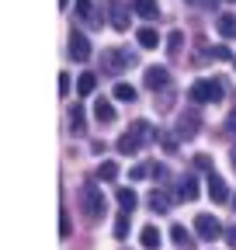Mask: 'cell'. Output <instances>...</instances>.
Wrapping results in <instances>:
<instances>
[{
  "instance_id": "1",
  "label": "cell",
  "mask_w": 236,
  "mask_h": 250,
  "mask_svg": "<svg viewBox=\"0 0 236 250\" xmlns=\"http://www.w3.org/2000/svg\"><path fill=\"white\" fill-rule=\"evenodd\" d=\"M77 198H80V208H83V215L91 219V223L104 219V195H101V184L98 181H83Z\"/></svg>"
},
{
  "instance_id": "2",
  "label": "cell",
  "mask_w": 236,
  "mask_h": 250,
  "mask_svg": "<svg viewBox=\"0 0 236 250\" xmlns=\"http://www.w3.org/2000/svg\"><path fill=\"white\" fill-rule=\"evenodd\" d=\"M157 139V132H153V125L150 122H132L129 125V132L125 136H118V153H139V146H146V143H153Z\"/></svg>"
},
{
  "instance_id": "3",
  "label": "cell",
  "mask_w": 236,
  "mask_h": 250,
  "mask_svg": "<svg viewBox=\"0 0 236 250\" xmlns=\"http://www.w3.org/2000/svg\"><path fill=\"white\" fill-rule=\"evenodd\" d=\"M188 98H191L195 104H216V101H222V83H219V80H209V77H201V80L191 83Z\"/></svg>"
},
{
  "instance_id": "4",
  "label": "cell",
  "mask_w": 236,
  "mask_h": 250,
  "mask_svg": "<svg viewBox=\"0 0 236 250\" xmlns=\"http://www.w3.org/2000/svg\"><path fill=\"white\" fill-rule=\"evenodd\" d=\"M195 233H198V240H219V236H226L222 223H219L216 215H209V212H201L195 219Z\"/></svg>"
},
{
  "instance_id": "5",
  "label": "cell",
  "mask_w": 236,
  "mask_h": 250,
  "mask_svg": "<svg viewBox=\"0 0 236 250\" xmlns=\"http://www.w3.org/2000/svg\"><path fill=\"white\" fill-rule=\"evenodd\" d=\"M129 62H132V56H129V52H115V49L101 52V70H104V73H122Z\"/></svg>"
},
{
  "instance_id": "6",
  "label": "cell",
  "mask_w": 236,
  "mask_h": 250,
  "mask_svg": "<svg viewBox=\"0 0 236 250\" xmlns=\"http://www.w3.org/2000/svg\"><path fill=\"white\" fill-rule=\"evenodd\" d=\"M70 56L77 62L91 59V42H87V35H80V31H70Z\"/></svg>"
},
{
  "instance_id": "7",
  "label": "cell",
  "mask_w": 236,
  "mask_h": 250,
  "mask_svg": "<svg viewBox=\"0 0 236 250\" xmlns=\"http://www.w3.org/2000/svg\"><path fill=\"white\" fill-rule=\"evenodd\" d=\"M146 87H150V90H163V87H170V73H167V66H146Z\"/></svg>"
},
{
  "instance_id": "8",
  "label": "cell",
  "mask_w": 236,
  "mask_h": 250,
  "mask_svg": "<svg viewBox=\"0 0 236 250\" xmlns=\"http://www.w3.org/2000/svg\"><path fill=\"white\" fill-rule=\"evenodd\" d=\"M198 125H201V118H198L195 111L181 115V122H177V136H181V139H195V136H198Z\"/></svg>"
},
{
  "instance_id": "9",
  "label": "cell",
  "mask_w": 236,
  "mask_h": 250,
  "mask_svg": "<svg viewBox=\"0 0 236 250\" xmlns=\"http://www.w3.org/2000/svg\"><path fill=\"white\" fill-rule=\"evenodd\" d=\"M108 14H111V28H115V31H125V28H129V14H125V4H122V0H111V4H108Z\"/></svg>"
},
{
  "instance_id": "10",
  "label": "cell",
  "mask_w": 236,
  "mask_h": 250,
  "mask_svg": "<svg viewBox=\"0 0 236 250\" xmlns=\"http://www.w3.org/2000/svg\"><path fill=\"white\" fill-rule=\"evenodd\" d=\"M94 0H77V7H73V14L83 21V24H91V28H101V18H94Z\"/></svg>"
},
{
  "instance_id": "11",
  "label": "cell",
  "mask_w": 236,
  "mask_h": 250,
  "mask_svg": "<svg viewBox=\"0 0 236 250\" xmlns=\"http://www.w3.org/2000/svg\"><path fill=\"white\" fill-rule=\"evenodd\" d=\"M177 198H181V202H195L198 198V181L191 174H184L181 181H177Z\"/></svg>"
},
{
  "instance_id": "12",
  "label": "cell",
  "mask_w": 236,
  "mask_h": 250,
  "mask_svg": "<svg viewBox=\"0 0 236 250\" xmlns=\"http://www.w3.org/2000/svg\"><path fill=\"white\" fill-rule=\"evenodd\" d=\"M209 198L212 202H226L229 198V188H226V181L219 174H209Z\"/></svg>"
},
{
  "instance_id": "13",
  "label": "cell",
  "mask_w": 236,
  "mask_h": 250,
  "mask_svg": "<svg viewBox=\"0 0 236 250\" xmlns=\"http://www.w3.org/2000/svg\"><path fill=\"white\" fill-rule=\"evenodd\" d=\"M70 129H73V136H83L87 132V111H83V104H73L70 108Z\"/></svg>"
},
{
  "instance_id": "14",
  "label": "cell",
  "mask_w": 236,
  "mask_h": 250,
  "mask_svg": "<svg viewBox=\"0 0 236 250\" xmlns=\"http://www.w3.org/2000/svg\"><path fill=\"white\" fill-rule=\"evenodd\" d=\"M132 11H136L139 18H146V21L160 18V7H157V0H132Z\"/></svg>"
},
{
  "instance_id": "15",
  "label": "cell",
  "mask_w": 236,
  "mask_h": 250,
  "mask_svg": "<svg viewBox=\"0 0 236 250\" xmlns=\"http://www.w3.org/2000/svg\"><path fill=\"white\" fill-rule=\"evenodd\" d=\"M146 202H150V208H153V212H170V195L163 191V188H153Z\"/></svg>"
},
{
  "instance_id": "16",
  "label": "cell",
  "mask_w": 236,
  "mask_h": 250,
  "mask_svg": "<svg viewBox=\"0 0 236 250\" xmlns=\"http://www.w3.org/2000/svg\"><path fill=\"white\" fill-rule=\"evenodd\" d=\"M94 118H98V122H104V125H108V122H115V104H111L108 98H98V101H94Z\"/></svg>"
},
{
  "instance_id": "17",
  "label": "cell",
  "mask_w": 236,
  "mask_h": 250,
  "mask_svg": "<svg viewBox=\"0 0 236 250\" xmlns=\"http://www.w3.org/2000/svg\"><path fill=\"white\" fill-rule=\"evenodd\" d=\"M139 243H142L146 250H160V229H157V226H142Z\"/></svg>"
},
{
  "instance_id": "18",
  "label": "cell",
  "mask_w": 236,
  "mask_h": 250,
  "mask_svg": "<svg viewBox=\"0 0 236 250\" xmlns=\"http://www.w3.org/2000/svg\"><path fill=\"white\" fill-rule=\"evenodd\" d=\"M170 240H174V247H181V250H195V240H191V233L184 226H174L170 229Z\"/></svg>"
},
{
  "instance_id": "19",
  "label": "cell",
  "mask_w": 236,
  "mask_h": 250,
  "mask_svg": "<svg viewBox=\"0 0 236 250\" xmlns=\"http://www.w3.org/2000/svg\"><path fill=\"white\" fill-rule=\"evenodd\" d=\"M216 28H219L222 39H236V18L233 14H219L216 18Z\"/></svg>"
},
{
  "instance_id": "20",
  "label": "cell",
  "mask_w": 236,
  "mask_h": 250,
  "mask_svg": "<svg viewBox=\"0 0 236 250\" xmlns=\"http://www.w3.org/2000/svg\"><path fill=\"white\" fill-rule=\"evenodd\" d=\"M94 87H98V73H80V80H77V94H80V98H91Z\"/></svg>"
},
{
  "instance_id": "21",
  "label": "cell",
  "mask_w": 236,
  "mask_h": 250,
  "mask_svg": "<svg viewBox=\"0 0 236 250\" xmlns=\"http://www.w3.org/2000/svg\"><path fill=\"white\" fill-rule=\"evenodd\" d=\"M115 198H118V205H122V212H132V208L139 205V198H136V191H132V188H118V191H115Z\"/></svg>"
},
{
  "instance_id": "22",
  "label": "cell",
  "mask_w": 236,
  "mask_h": 250,
  "mask_svg": "<svg viewBox=\"0 0 236 250\" xmlns=\"http://www.w3.org/2000/svg\"><path fill=\"white\" fill-rule=\"evenodd\" d=\"M136 42H139L142 49H157V45H160V35H157L153 28H139V31H136Z\"/></svg>"
},
{
  "instance_id": "23",
  "label": "cell",
  "mask_w": 236,
  "mask_h": 250,
  "mask_svg": "<svg viewBox=\"0 0 236 250\" xmlns=\"http://www.w3.org/2000/svg\"><path fill=\"white\" fill-rule=\"evenodd\" d=\"M115 98L125 101V104H132V101H136V87H132V83H115Z\"/></svg>"
},
{
  "instance_id": "24",
  "label": "cell",
  "mask_w": 236,
  "mask_h": 250,
  "mask_svg": "<svg viewBox=\"0 0 236 250\" xmlns=\"http://www.w3.org/2000/svg\"><path fill=\"white\" fill-rule=\"evenodd\" d=\"M181 42H184V31H177V28H174V31H170V39H167V52H170V56H181Z\"/></svg>"
},
{
  "instance_id": "25",
  "label": "cell",
  "mask_w": 236,
  "mask_h": 250,
  "mask_svg": "<svg viewBox=\"0 0 236 250\" xmlns=\"http://www.w3.org/2000/svg\"><path fill=\"white\" fill-rule=\"evenodd\" d=\"M98 177H101V181H115V177H118V164H115V160H104V164L98 167Z\"/></svg>"
},
{
  "instance_id": "26",
  "label": "cell",
  "mask_w": 236,
  "mask_h": 250,
  "mask_svg": "<svg viewBox=\"0 0 236 250\" xmlns=\"http://www.w3.org/2000/svg\"><path fill=\"white\" fill-rule=\"evenodd\" d=\"M125 236H129V212L115 219V240H125Z\"/></svg>"
},
{
  "instance_id": "27",
  "label": "cell",
  "mask_w": 236,
  "mask_h": 250,
  "mask_svg": "<svg viewBox=\"0 0 236 250\" xmlns=\"http://www.w3.org/2000/svg\"><path fill=\"white\" fill-rule=\"evenodd\" d=\"M59 94L70 98V73H59Z\"/></svg>"
},
{
  "instance_id": "28",
  "label": "cell",
  "mask_w": 236,
  "mask_h": 250,
  "mask_svg": "<svg viewBox=\"0 0 236 250\" xmlns=\"http://www.w3.org/2000/svg\"><path fill=\"white\" fill-rule=\"evenodd\" d=\"M195 167H201V170H212V160H209L205 153H198V156H195Z\"/></svg>"
},
{
  "instance_id": "29",
  "label": "cell",
  "mask_w": 236,
  "mask_h": 250,
  "mask_svg": "<svg viewBox=\"0 0 236 250\" xmlns=\"http://www.w3.org/2000/svg\"><path fill=\"white\" fill-rule=\"evenodd\" d=\"M59 233L70 236V212H66V208H63V219H59Z\"/></svg>"
},
{
  "instance_id": "30",
  "label": "cell",
  "mask_w": 236,
  "mask_h": 250,
  "mask_svg": "<svg viewBox=\"0 0 236 250\" xmlns=\"http://www.w3.org/2000/svg\"><path fill=\"white\" fill-rule=\"evenodd\" d=\"M160 143H163V149H167V153H174V149H177V139H174V136H160Z\"/></svg>"
},
{
  "instance_id": "31",
  "label": "cell",
  "mask_w": 236,
  "mask_h": 250,
  "mask_svg": "<svg viewBox=\"0 0 236 250\" xmlns=\"http://www.w3.org/2000/svg\"><path fill=\"white\" fill-rule=\"evenodd\" d=\"M226 132L236 136V111H229V118H226Z\"/></svg>"
},
{
  "instance_id": "32",
  "label": "cell",
  "mask_w": 236,
  "mask_h": 250,
  "mask_svg": "<svg viewBox=\"0 0 236 250\" xmlns=\"http://www.w3.org/2000/svg\"><path fill=\"white\" fill-rule=\"evenodd\" d=\"M146 170H150V167H142V164H139V167H132V170H129V177H132V181H139V177H146Z\"/></svg>"
},
{
  "instance_id": "33",
  "label": "cell",
  "mask_w": 236,
  "mask_h": 250,
  "mask_svg": "<svg viewBox=\"0 0 236 250\" xmlns=\"http://www.w3.org/2000/svg\"><path fill=\"white\" fill-rule=\"evenodd\" d=\"M150 174H153V177H160V181H163V177H167V167H163V164H153V167H150Z\"/></svg>"
},
{
  "instance_id": "34",
  "label": "cell",
  "mask_w": 236,
  "mask_h": 250,
  "mask_svg": "<svg viewBox=\"0 0 236 250\" xmlns=\"http://www.w3.org/2000/svg\"><path fill=\"white\" fill-rule=\"evenodd\" d=\"M212 59H229V49H226V45H219V49H212Z\"/></svg>"
},
{
  "instance_id": "35",
  "label": "cell",
  "mask_w": 236,
  "mask_h": 250,
  "mask_svg": "<svg viewBox=\"0 0 236 250\" xmlns=\"http://www.w3.org/2000/svg\"><path fill=\"white\" fill-rule=\"evenodd\" d=\"M226 240H229V247L236 250V226H233V229H226Z\"/></svg>"
},
{
  "instance_id": "36",
  "label": "cell",
  "mask_w": 236,
  "mask_h": 250,
  "mask_svg": "<svg viewBox=\"0 0 236 250\" xmlns=\"http://www.w3.org/2000/svg\"><path fill=\"white\" fill-rule=\"evenodd\" d=\"M201 4H205V7H216V4H219V0H201Z\"/></svg>"
},
{
  "instance_id": "37",
  "label": "cell",
  "mask_w": 236,
  "mask_h": 250,
  "mask_svg": "<svg viewBox=\"0 0 236 250\" xmlns=\"http://www.w3.org/2000/svg\"><path fill=\"white\" fill-rule=\"evenodd\" d=\"M229 160H233V167H236V149H233V156H229Z\"/></svg>"
},
{
  "instance_id": "38",
  "label": "cell",
  "mask_w": 236,
  "mask_h": 250,
  "mask_svg": "<svg viewBox=\"0 0 236 250\" xmlns=\"http://www.w3.org/2000/svg\"><path fill=\"white\" fill-rule=\"evenodd\" d=\"M66 4H70V0H59V7H66Z\"/></svg>"
},
{
  "instance_id": "39",
  "label": "cell",
  "mask_w": 236,
  "mask_h": 250,
  "mask_svg": "<svg viewBox=\"0 0 236 250\" xmlns=\"http://www.w3.org/2000/svg\"><path fill=\"white\" fill-rule=\"evenodd\" d=\"M233 212H236V195H233Z\"/></svg>"
},
{
  "instance_id": "40",
  "label": "cell",
  "mask_w": 236,
  "mask_h": 250,
  "mask_svg": "<svg viewBox=\"0 0 236 250\" xmlns=\"http://www.w3.org/2000/svg\"><path fill=\"white\" fill-rule=\"evenodd\" d=\"M226 4H233V0H226Z\"/></svg>"
}]
</instances>
